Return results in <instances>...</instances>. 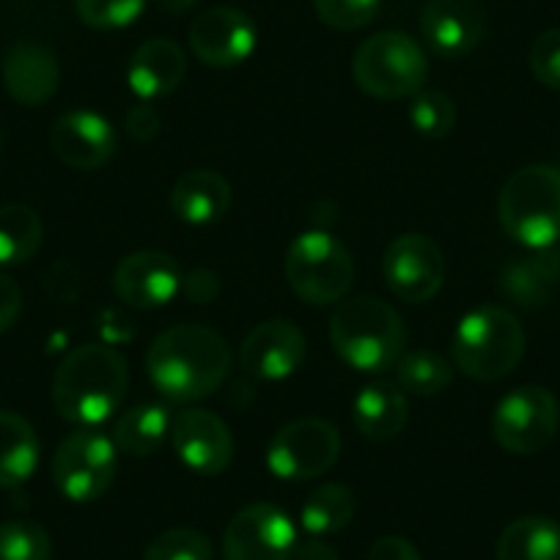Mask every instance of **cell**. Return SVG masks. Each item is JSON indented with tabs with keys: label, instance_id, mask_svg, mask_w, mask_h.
I'll use <instances>...</instances> for the list:
<instances>
[{
	"label": "cell",
	"instance_id": "1",
	"mask_svg": "<svg viewBox=\"0 0 560 560\" xmlns=\"http://www.w3.org/2000/svg\"><path fill=\"white\" fill-rule=\"evenodd\" d=\"M231 371V349L218 330L176 325L160 332L147 352L149 382L176 404L209 398Z\"/></svg>",
	"mask_w": 560,
	"mask_h": 560
},
{
	"label": "cell",
	"instance_id": "2",
	"mask_svg": "<svg viewBox=\"0 0 560 560\" xmlns=\"http://www.w3.org/2000/svg\"><path fill=\"white\" fill-rule=\"evenodd\" d=\"M127 360L107 343L72 349L52 376V404L67 423L94 429L118 412L127 396Z\"/></svg>",
	"mask_w": 560,
	"mask_h": 560
},
{
	"label": "cell",
	"instance_id": "3",
	"mask_svg": "<svg viewBox=\"0 0 560 560\" xmlns=\"http://www.w3.org/2000/svg\"><path fill=\"white\" fill-rule=\"evenodd\" d=\"M330 343L338 358L363 374L396 369L407 347V327L398 311L380 298H352L330 319Z\"/></svg>",
	"mask_w": 560,
	"mask_h": 560
},
{
	"label": "cell",
	"instance_id": "4",
	"mask_svg": "<svg viewBox=\"0 0 560 560\" xmlns=\"http://www.w3.org/2000/svg\"><path fill=\"white\" fill-rule=\"evenodd\" d=\"M527 349V336L514 311L481 305L462 316L451 338L454 369L476 382H500L514 374Z\"/></svg>",
	"mask_w": 560,
	"mask_h": 560
},
{
	"label": "cell",
	"instance_id": "5",
	"mask_svg": "<svg viewBox=\"0 0 560 560\" xmlns=\"http://www.w3.org/2000/svg\"><path fill=\"white\" fill-rule=\"evenodd\" d=\"M498 220L527 250L552 247L560 240V171L555 165L514 171L500 187Z\"/></svg>",
	"mask_w": 560,
	"mask_h": 560
},
{
	"label": "cell",
	"instance_id": "6",
	"mask_svg": "<svg viewBox=\"0 0 560 560\" xmlns=\"http://www.w3.org/2000/svg\"><path fill=\"white\" fill-rule=\"evenodd\" d=\"M352 78L374 100H409L429 80L427 50L401 31H380L358 47Z\"/></svg>",
	"mask_w": 560,
	"mask_h": 560
},
{
	"label": "cell",
	"instance_id": "7",
	"mask_svg": "<svg viewBox=\"0 0 560 560\" xmlns=\"http://www.w3.org/2000/svg\"><path fill=\"white\" fill-rule=\"evenodd\" d=\"M289 287L308 305H336L354 283V261L330 231H305L289 245L283 258Z\"/></svg>",
	"mask_w": 560,
	"mask_h": 560
},
{
	"label": "cell",
	"instance_id": "8",
	"mask_svg": "<svg viewBox=\"0 0 560 560\" xmlns=\"http://www.w3.org/2000/svg\"><path fill=\"white\" fill-rule=\"evenodd\" d=\"M560 429V401L541 385H522L505 393L492 415V438L503 451L533 456L555 443Z\"/></svg>",
	"mask_w": 560,
	"mask_h": 560
},
{
	"label": "cell",
	"instance_id": "9",
	"mask_svg": "<svg viewBox=\"0 0 560 560\" xmlns=\"http://www.w3.org/2000/svg\"><path fill=\"white\" fill-rule=\"evenodd\" d=\"M118 472V448L96 429H78L69 434L52 459V483L69 503H94Z\"/></svg>",
	"mask_w": 560,
	"mask_h": 560
},
{
	"label": "cell",
	"instance_id": "10",
	"mask_svg": "<svg viewBox=\"0 0 560 560\" xmlns=\"http://www.w3.org/2000/svg\"><path fill=\"white\" fill-rule=\"evenodd\" d=\"M341 456V434L325 418H298L278 429L267 448V467L280 481L325 476Z\"/></svg>",
	"mask_w": 560,
	"mask_h": 560
},
{
	"label": "cell",
	"instance_id": "11",
	"mask_svg": "<svg viewBox=\"0 0 560 560\" xmlns=\"http://www.w3.org/2000/svg\"><path fill=\"white\" fill-rule=\"evenodd\" d=\"M382 275L401 303H429L445 283V253L432 236L401 234L385 247Z\"/></svg>",
	"mask_w": 560,
	"mask_h": 560
},
{
	"label": "cell",
	"instance_id": "12",
	"mask_svg": "<svg viewBox=\"0 0 560 560\" xmlns=\"http://www.w3.org/2000/svg\"><path fill=\"white\" fill-rule=\"evenodd\" d=\"M298 527L272 503L245 505L231 516L223 533L225 560H292Z\"/></svg>",
	"mask_w": 560,
	"mask_h": 560
},
{
	"label": "cell",
	"instance_id": "13",
	"mask_svg": "<svg viewBox=\"0 0 560 560\" xmlns=\"http://www.w3.org/2000/svg\"><path fill=\"white\" fill-rule=\"evenodd\" d=\"M171 445L187 470L198 476H220L234 462V438L220 415L209 409H182L171 420Z\"/></svg>",
	"mask_w": 560,
	"mask_h": 560
},
{
	"label": "cell",
	"instance_id": "14",
	"mask_svg": "<svg viewBox=\"0 0 560 560\" xmlns=\"http://www.w3.org/2000/svg\"><path fill=\"white\" fill-rule=\"evenodd\" d=\"M179 264L163 250H138L118 261L113 272V292L127 308L152 311L168 305L182 292Z\"/></svg>",
	"mask_w": 560,
	"mask_h": 560
},
{
	"label": "cell",
	"instance_id": "15",
	"mask_svg": "<svg viewBox=\"0 0 560 560\" xmlns=\"http://www.w3.org/2000/svg\"><path fill=\"white\" fill-rule=\"evenodd\" d=\"M258 31L242 9L214 7L190 25V50L203 67L231 69L253 56Z\"/></svg>",
	"mask_w": 560,
	"mask_h": 560
},
{
	"label": "cell",
	"instance_id": "16",
	"mask_svg": "<svg viewBox=\"0 0 560 560\" xmlns=\"http://www.w3.org/2000/svg\"><path fill=\"white\" fill-rule=\"evenodd\" d=\"M308 354L303 330L289 319L261 322L240 347V369L261 382H280L298 374Z\"/></svg>",
	"mask_w": 560,
	"mask_h": 560
},
{
	"label": "cell",
	"instance_id": "17",
	"mask_svg": "<svg viewBox=\"0 0 560 560\" xmlns=\"http://www.w3.org/2000/svg\"><path fill=\"white\" fill-rule=\"evenodd\" d=\"M420 34L440 58H465L487 34V9L481 0H429L420 14Z\"/></svg>",
	"mask_w": 560,
	"mask_h": 560
},
{
	"label": "cell",
	"instance_id": "18",
	"mask_svg": "<svg viewBox=\"0 0 560 560\" xmlns=\"http://www.w3.org/2000/svg\"><path fill=\"white\" fill-rule=\"evenodd\" d=\"M50 147L63 165L74 171H96L116 154L118 138L113 124L94 110H69L56 118Z\"/></svg>",
	"mask_w": 560,
	"mask_h": 560
},
{
	"label": "cell",
	"instance_id": "19",
	"mask_svg": "<svg viewBox=\"0 0 560 560\" xmlns=\"http://www.w3.org/2000/svg\"><path fill=\"white\" fill-rule=\"evenodd\" d=\"M0 74L9 96L23 107H39L50 102L61 83L56 52L39 42H18L9 47Z\"/></svg>",
	"mask_w": 560,
	"mask_h": 560
},
{
	"label": "cell",
	"instance_id": "20",
	"mask_svg": "<svg viewBox=\"0 0 560 560\" xmlns=\"http://www.w3.org/2000/svg\"><path fill=\"white\" fill-rule=\"evenodd\" d=\"M187 74V56L174 39H149L132 52L127 63V83L140 102H154L174 94Z\"/></svg>",
	"mask_w": 560,
	"mask_h": 560
},
{
	"label": "cell",
	"instance_id": "21",
	"mask_svg": "<svg viewBox=\"0 0 560 560\" xmlns=\"http://www.w3.org/2000/svg\"><path fill=\"white\" fill-rule=\"evenodd\" d=\"M560 283V250L558 247H538L527 256L514 258L500 272L498 287L509 303L516 308L538 311L552 300Z\"/></svg>",
	"mask_w": 560,
	"mask_h": 560
},
{
	"label": "cell",
	"instance_id": "22",
	"mask_svg": "<svg viewBox=\"0 0 560 560\" xmlns=\"http://www.w3.org/2000/svg\"><path fill=\"white\" fill-rule=\"evenodd\" d=\"M354 429L371 443H390L404 432L409 420L407 393L396 382L376 380L360 387L352 404Z\"/></svg>",
	"mask_w": 560,
	"mask_h": 560
},
{
	"label": "cell",
	"instance_id": "23",
	"mask_svg": "<svg viewBox=\"0 0 560 560\" xmlns=\"http://www.w3.org/2000/svg\"><path fill=\"white\" fill-rule=\"evenodd\" d=\"M231 207V185L223 174L209 168L187 171L171 190V212L187 225H212Z\"/></svg>",
	"mask_w": 560,
	"mask_h": 560
},
{
	"label": "cell",
	"instance_id": "24",
	"mask_svg": "<svg viewBox=\"0 0 560 560\" xmlns=\"http://www.w3.org/2000/svg\"><path fill=\"white\" fill-rule=\"evenodd\" d=\"M171 412L163 404H135L118 415L113 427V443L118 454H127L132 459H147L163 448L171 438Z\"/></svg>",
	"mask_w": 560,
	"mask_h": 560
},
{
	"label": "cell",
	"instance_id": "25",
	"mask_svg": "<svg viewBox=\"0 0 560 560\" xmlns=\"http://www.w3.org/2000/svg\"><path fill=\"white\" fill-rule=\"evenodd\" d=\"M498 560H560V522L552 516H520L500 533Z\"/></svg>",
	"mask_w": 560,
	"mask_h": 560
},
{
	"label": "cell",
	"instance_id": "26",
	"mask_svg": "<svg viewBox=\"0 0 560 560\" xmlns=\"http://www.w3.org/2000/svg\"><path fill=\"white\" fill-rule=\"evenodd\" d=\"M34 427L18 412H0V489L23 487L39 465Z\"/></svg>",
	"mask_w": 560,
	"mask_h": 560
},
{
	"label": "cell",
	"instance_id": "27",
	"mask_svg": "<svg viewBox=\"0 0 560 560\" xmlns=\"http://www.w3.org/2000/svg\"><path fill=\"white\" fill-rule=\"evenodd\" d=\"M354 509H358V500L347 483H322L305 498L300 509V525L308 536H332L354 520Z\"/></svg>",
	"mask_w": 560,
	"mask_h": 560
},
{
	"label": "cell",
	"instance_id": "28",
	"mask_svg": "<svg viewBox=\"0 0 560 560\" xmlns=\"http://www.w3.org/2000/svg\"><path fill=\"white\" fill-rule=\"evenodd\" d=\"M45 225L42 218L25 203L0 207V267H18L39 253Z\"/></svg>",
	"mask_w": 560,
	"mask_h": 560
},
{
	"label": "cell",
	"instance_id": "29",
	"mask_svg": "<svg viewBox=\"0 0 560 560\" xmlns=\"http://www.w3.org/2000/svg\"><path fill=\"white\" fill-rule=\"evenodd\" d=\"M451 382H454V363L440 352H432V349L404 352L396 363V385L407 396H440L443 390H448Z\"/></svg>",
	"mask_w": 560,
	"mask_h": 560
},
{
	"label": "cell",
	"instance_id": "30",
	"mask_svg": "<svg viewBox=\"0 0 560 560\" xmlns=\"http://www.w3.org/2000/svg\"><path fill=\"white\" fill-rule=\"evenodd\" d=\"M456 118H459L456 102L451 100L445 91L423 89L412 96V105H409V124H412L415 132H420L423 138H445V135H451V129L456 127Z\"/></svg>",
	"mask_w": 560,
	"mask_h": 560
},
{
	"label": "cell",
	"instance_id": "31",
	"mask_svg": "<svg viewBox=\"0 0 560 560\" xmlns=\"http://www.w3.org/2000/svg\"><path fill=\"white\" fill-rule=\"evenodd\" d=\"M52 541L36 522L12 520L0 525V560H50Z\"/></svg>",
	"mask_w": 560,
	"mask_h": 560
},
{
	"label": "cell",
	"instance_id": "32",
	"mask_svg": "<svg viewBox=\"0 0 560 560\" xmlns=\"http://www.w3.org/2000/svg\"><path fill=\"white\" fill-rule=\"evenodd\" d=\"M214 549L207 533L196 527H171L160 533L143 552V560H212Z\"/></svg>",
	"mask_w": 560,
	"mask_h": 560
},
{
	"label": "cell",
	"instance_id": "33",
	"mask_svg": "<svg viewBox=\"0 0 560 560\" xmlns=\"http://www.w3.org/2000/svg\"><path fill=\"white\" fill-rule=\"evenodd\" d=\"M147 0H74L78 18L94 31H118L132 25Z\"/></svg>",
	"mask_w": 560,
	"mask_h": 560
},
{
	"label": "cell",
	"instance_id": "34",
	"mask_svg": "<svg viewBox=\"0 0 560 560\" xmlns=\"http://www.w3.org/2000/svg\"><path fill=\"white\" fill-rule=\"evenodd\" d=\"M382 0H314L316 18L332 31H352L365 28L380 14Z\"/></svg>",
	"mask_w": 560,
	"mask_h": 560
},
{
	"label": "cell",
	"instance_id": "35",
	"mask_svg": "<svg viewBox=\"0 0 560 560\" xmlns=\"http://www.w3.org/2000/svg\"><path fill=\"white\" fill-rule=\"evenodd\" d=\"M527 63L544 89L560 91V28H549L533 39Z\"/></svg>",
	"mask_w": 560,
	"mask_h": 560
},
{
	"label": "cell",
	"instance_id": "36",
	"mask_svg": "<svg viewBox=\"0 0 560 560\" xmlns=\"http://www.w3.org/2000/svg\"><path fill=\"white\" fill-rule=\"evenodd\" d=\"M124 129L138 143H152L160 135V129H163V116H160V110L152 102H138V105H132L124 113Z\"/></svg>",
	"mask_w": 560,
	"mask_h": 560
},
{
	"label": "cell",
	"instance_id": "37",
	"mask_svg": "<svg viewBox=\"0 0 560 560\" xmlns=\"http://www.w3.org/2000/svg\"><path fill=\"white\" fill-rule=\"evenodd\" d=\"M182 292H185L187 300H192L196 305L212 303L220 292L218 275H214L212 269H192V272L182 280Z\"/></svg>",
	"mask_w": 560,
	"mask_h": 560
},
{
	"label": "cell",
	"instance_id": "38",
	"mask_svg": "<svg viewBox=\"0 0 560 560\" xmlns=\"http://www.w3.org/2000/svg\"><path fill=\"white\" fill-rule=\"evenodd\" d=\"M20 311H23V292L7 272H0V332L12 330Z\"/></svg>",
	"mask_w": 560,
	"mask_h": 560
},
{
	"label": "cell",
	"instance_id": "39",
	"mask_svg": "<svg viewBox=\"0 0 560 560\" xmlns=\"http://www.w3.org/2000/svg\"><path fill=\"white\" fill-rule=\"evenodd\" d=\"M365 560H420V552L404 536H382L371 544Z\"/></svg>",
	"mask_w": 560,
	"mask_h": 560
},
{
	"label": "cell",
	"instance_id": "40",
	"mask_svg": "<svg viewBox=\"0 0 560 560\" xmlns=\"http://www.w3.org/2000/svg\"><path fill=\"white\" fill-rule=\"evenodd\" d=\"M292 560H341V558H338L336 547H330V544L322 541V538L311 536L305 538V541H298Z\"/></svg>",
	"mask_w": 560,
	"mask_h": 560
},
{
	"label": "cell",
	"instance_id": "41",
	"mask_svg": "<svg viewBox=\"0 0 560 560\" xmlns=\"http://www.w3.org/2000/svg\"><path fill=\"white\" fill-rule=\"evenodd\" d=\"M160 9L168 14H187L190 9H196L201 0H158Z\"/></svg>",
	"mask_w": 560,
	"mask_h": 560
},
{
	"label": "cell",
	"instance_id": "42",
	"mask_svg": "<svg viewBox=\"0 0 560 560\" xmlns=\"http://www.w3.org/2000/svg\"><path fill=\"white\" fill-rule=\"evenodd\" d=\"M0 149H3V132H0Z\"/></svg>",
	"mask_w": 560,
	"mask_h": 560
}]
</instances>
